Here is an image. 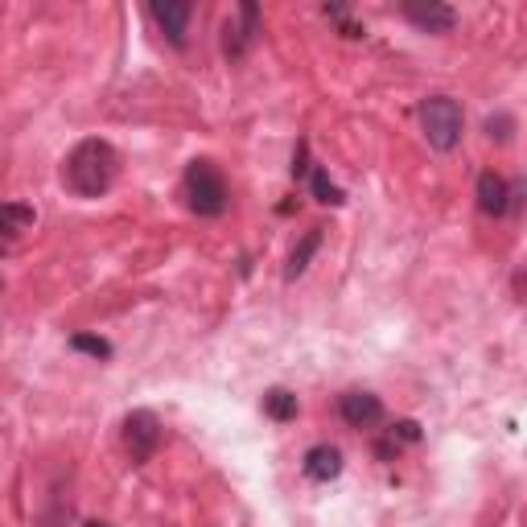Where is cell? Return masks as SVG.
<instances>
[{"instance_id": "1", "label": "cell", "mask_w": 527, "mask_h": 527, "mask_svg": "<svg viewBox=\"0 0 527 527\" xmlns=\"http://www.w3.org/2000/svg\"><path fill=\"white\" fill-rule=\"evenodd\" d=\"M120 178V153L99 136L79 140L62 161V186L75 198H99L108 194Z\"/></svg>"}, {"instance_id": "2", "label": "cell", "mask_w": 527, "mask_h": 527, "mask_svg": "<svg viewBox=\"0 0 527 527\" xmlns=\"http://www.w3.org/2000/svg\"><path fill=\"white\" fill-rule=\"evenodd\" d=\"M227 202H231V190H227L223 169L206 157H194L186 165V206L202 219H219Z\"/></svg>"}, {"instance_id": "3", "label": "cell", "mask_w": 527, "mask_h": 527, "mask_svg": "<svg viewBox=\"0 0 527 527\" xmlns=\"http://www.w3.org/2000/svg\"><path fill=\"white\" fill-rule=\"evenodd\" d=\"M416 116H420V132H425V140H429L437 153L458 149V140L466 132V112H462L458 99L429 95V99H420V112Z\"/></svg>"}, {"instance_id": "4", "label": "cell", "mask_w": 527, "mask_h": 527, "mask_svg": "<svg viewBox=\"0 0 527 527\" xmlns=\"http://www.w3.org/2000/svg\"><path fill=\"white\" fill-rule=\"evenodd\" d=\"M161 420H157V412H149V408H136V412H128L124 416V449H128V458L140 466V462H149L153 453L161 449Z\"/></svg>"}, {"instance_id": "5", "label": "cell", "mask_w": 527, "mask_h": 527, "mask_svg": "<svg viewBox=\"0 0 527 527\" xmlns=\"http://www.w3.org/2000/svg\"><path fill=\"white\" fill-rule=\"evenodd\" d=\"M149 13H153V21H157V29L165 33V38L182 50V46H186L190 17H194V5H190V0H153Z\"/></svg>"}, {"instance_id": "6", "label": "cell", "mask_w": 527, "mask_h": 527, "mask_svg": "<svg viewBox=\"0 0 527 527\" xmlns=\"http://www.w3.org/2000/svg\"><path fill=\"white\" fill-rule=\"evenodd\" d=\"M404 17L425 33H449L453 25H458V13H453L449 5H441V0H408Z\"/></svg>"}, {"instance_id": "7", "label": "cell", "mask_w": 527, "mask_h": 527, "mask_svg": "<svg viewBox=\"0 0 527 527\" xmlns=\"http://www.w3.org/2000/svg\"><path fill=\"white\" fill-rule=\"evenodd\" d=\"M338 412L350 429H375L379 420H383V400L371 396V392H346L338 400Z\"/></svg>"}, {"instance_id": "8", "label": "cell", "mask_w": 527, "mask_h": 527, "mask_svg": "<svg viewBox=\"0 0 527 527\" xmlns=\"http://www.w3.org/2000/svg\"><path fill=\"white\" fill-rule=\"evenodd\" d=\"M235 17H239V21H227V38H223L227 58H239L243 50L256 42V33H260V9H256V5H239Z\"/></svg>"}, {"instance_id": "9", "label": "cell", "mask_w": 527, "mask_h": 527, "mask_svg": "<svg viewBox=\"0 0 527 527\" xmlns=\"http://www.w3.org/2000/svg\"><path fill=\"white\" fill-rule=\"evenodd\" d=\"M478 206H482V215H490V219H503L511 210V186L499 178V173L486 169L478 178Z\"/></svg>"}, {"instance_id": "10", "label": "cell", "mask_w": 527, "mask_h": 527, "mask_svg": "<svg viewBox=\"0 0 527 527\" xmlns=\"http://www.w3.org/2000/svg\"><path fill=\"white\" fill-rule=\"evenodd\" d=\"M338 474H342V453H338L334 445H313V449L305 453V478L330 482V478H338Z\"/></svg>"}, {"instance_id": "11", "label": "cell", "mask_w": 527, "mask_h": 527, "mask_svg": "<svg viewBox=\"0 0 527 527\" xmlns=\"http://www.w3.org/2000/svg\"><path fill=\"white\" fill-rule=\"evenodd\" d=\"M33 223H38V215H33V206H25V202H5V210H0L5 243H17L25 231H33Z\"/></svg>"}, {"instance_id": "12", "label": "cell", "mask_w": 527, "mask_h": 527, "mask_svg": "<svg viewBox=\"0 0 527 527\" xmlns=\"http://www.w3.org/2000/svg\"><path fill=\"white\" fill-rule=\"evenodd\" d=\"M322 248V227H313V231H305L301 235V243L289 252V264H285V280H297L305 268H309V260H313V252Z\"/></svg>"}, {"instance_id": "13", "label": "cell", "mask_w": 527, "mask_h": 527, "mask_svg": "<svg viewBox=\"0 0 527 527\" xmlns=\"http://www.w3.org/2000/svg\"><path fill=\"white\" fill-rule=\"evenodd\" d=\"M297 396L289 392V388H272V392H264V412L276 420V425H289V420L297 416Z\"/></svg>"}, {"instance_id": "14", "label": "cell", "mask_w": 527, "mask_h": 527, "mask_svg": "<svg viewBox=\"0 0 527 527\" xmlns=\"http://www.w3.org/2000/svg\"><path fill=\"white\" fill-rule=\"evenodd\" d=\"M70 350H79V355H91V359H112V342H103L95 334H75L70 338Z\"/></svg>"}, {"instance_id": "15", "label": "cell", "mask_w": 527, "mask_h": 527, "mask_svg": "<svg viewBox=\"0 0 527 527\" xmlns=\"http://www.w3.org/2000/svg\"><path fill=\"white\" fill-rule=\"evenodd\" d=\"M313 194H318V202H330V206H342V190L330 182V173L326 169H313V178H309Z\"/></svg>"}, {"instance_id": "16", "label": "cell", "mask_w": 527, "mask_h": 527, "mask_svg": "<svg viewBox=\"0 0 527 527\" xmlns=\"http://www.w3.org/2000/svg\"><path fill=\"white\" fill-rule=\"evenodd\" d=\"M507 128H511V120H507V116H490V120H486V132H490V140H507V136H511Z\"/></svg>"}, {"instance_id": "17", "label": "cell", "mask_w": 527, "mask_h": 527, "mask_svg": "<svg viewBox=\"0 0 527 527\" xmlns=\"http://www.w3.org/2000/svg\"><path fill=\"white\" fill-rule=\"evenodd\" d=\"M515 293H519V297H527V268L515 276Z\"/></svg>"}, {"instance_id": "18", "label": "cell", "mask_w": 527, "mask_h": 527, "mask_svg": "<svg viewBox=\"0 0 527 527\" xmlns=\"http://www.w3.org/2000/svg\"><path fill=\"white\" fill-rule=\"evenodd\" d=\"M87 527H108V523H87Z\"/></svg>"}]
</instances>
